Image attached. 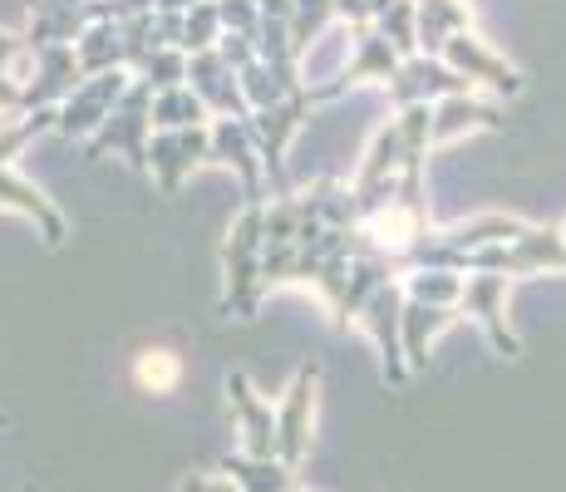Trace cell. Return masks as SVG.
Instances as JSON below:
<instances>
[{
    "mask_svg": "<svg viewBox=\"0 0 566 492\" xmlns=\"http://www.w3.org/2000/svg\"><path fill=\"white\" fill-rule=\"evenodd\" d=\"M198 163H212V124H192V128H154L148 138V168H154L163 192H178Z\"/></svg>",
    "mask_w": 566,
    "mask_h": 492,
    "instance_id": "obj_7",
    "label": "cell"
},
{
    "mask_svg": "<svg viewBox=\"0 0 566 492\" xmlns=\"http://www.w3.org/2000/svg\"><path fill=\"white\" fill-rule=\"evenodd\" d=\"M350 35H355V50L340 70L345 80H350V90L355 84H389L395 80L399 64H405V54L395 50V40H389L379 25H350Z\"/></svg>",
    "mask_w": 566,
    "mask_h": 492,
    "instance_id": "obj_15",
    "label": "cell"
},
{
    "mask_svg": "<svg viewBox=\"0 0 566 492\" xmlns=\"http://www.w3.org/2000/svg\"><path fill=\"white\" fill-rule=\"evenodd\" d=\"M315 399H321V365H301L296 379L286 385L276 404V458L286 468H296L311 458V439H315Z\"/></svg>",
    "mask_w": 566,
    "mask_h": 492,
    "instance_id": "obj_4",
    "label": "cell"
},
{
    "mask_svg": "<svg viewBox=\"0 0 566 492\" xmlns=\"http://www.w3.org/2000/svg\"><path fill=\"white\" fill-rule=\"evenodd\" d=\"M463 30H473L468 0H419V54H443V45Z\"/></svg>",
    "mask_w": 566,
    "mask_h": 492,
    "instance_id": "obj_20",
    "label": "cell"
},
{
    "mask_svg": "<svg viewBox=\"0 0 566 492\" xmlns=\"http://www.w3.org/2000/svg\"><path fill=\"white\" fill-rule=\"evenodd\" d=\"M207 118H212V108L202 104V94L192 84L154 94V128H192V124H207Z\"/></svg>",
    "mask_w": 566,
    "mask_h": 492,
    "instance_id": "obj_24",
    "label": "cell"
},
{
    "mask_svg": "<svg viewBox=\"0 0 566 492\" xmlns=\"http://www.w3.org/2000/svg\"><path fill=\"white\" fill-rule=\"evenodd\" d=\"M128 84H134V74H128V70L90 74V80H84L80 90H74L60 104V124H54V134H64V138H94L104 128V118L118 108V98L128 94Z\"/></svg>",
    "mask_w": 566,
    "mask_h": 492,
    "instance_id": "obj_6",
    "label": "cell"
},
{
    "mask_svg": "<svg viewBox=\"0 0 566 492\" xmlns=\"http://www.w3.org/2000/svg\"><path fill=\"white\" fill-rule=\"evenodd\" d=\"M222 35H227V25H222L217 0H198V6L188 10V20H182V50H188V54L217 50V40H222Z\"/></svg>",
    "mask_w": 566,
    "mask_h": 492,
    "instance_id": "obj_25",
    "label": "cell"
},
{
    "mask_svg": "<svg viewBox=\"0 0 566 492\" xmlns=\"http://www.w3.org/2000/svg\"><path fill=\"white\" fill-rule=\"evenodd\" d=\"M212 163H222V168H237L247 202H256V207L266 202V188H261V172H266V163H261L252 118H212Z\"/></svg>",
    "mask_w": 566,
    "mask_h": 492,
    "instance_id": "obj_12",
    "label": "cell"
},
{
    "mask_svg": "<svg viewBox=\"0 0 566 492\" xmlns=\"http://www.w3.org/2000/svg\"><path fill=\"white\" fill-rule=\"evenodd\" d=\"M217 468L242 492H291L296 488V468H286L281 458H252V453H242V448L227 453Z\"/></svg>",
    "mask_w": 566,
    "mask_h": 492,
    "instance_id": "obj_21",
    "label": "cell"
},
{
    "mask_svg": "<svg viewBox=\"0 0 566 492\" xmlns=\"http://www.w3.org/2000/svg\"><path fill=\"white\" fill-rule=\"evenodd\" d=\"M0 429H10V414H0Z\"/></svg>",
    "mask_w": 566,
    "mask_h": 492,
    "instance_id": "obj_35",
    "label": "cell"
},
{
    "mask_svg": "<svg viewBox=\"0 0 566 492\" xmlns=\"http://www.w3.org/2000/svg\"><path fill=\"white\" fill-rule=\"evenodd\" d=\"M154 84L148 80H134L128 94L118 98V108L104 118V128L90 138V158H104L108 148H118L138 172H148V134H154Z\"/></svg>",
    "mask_w": 566,
    "mask_h": 492,
    "instance_id": "obj_3",
    "label": "cell"
},
{
    "mask_svg": "<svg viewBox=\"0 0 566 492\" xmlns=\"http://www.w3.org/2000/svg\"><path fill=\"white\" fill-rule=\"evenodd\" d=\"M188 84L202 94V104L212 108L217 118H252V104H247V94H242V80H237V70L217 50L192 54Z\"/></svg>",
    "mask_w": 566,
    "mask_h": 492,
    "instance_id": "obj_14",
    "label": "cell"
},
{
    "mask_svg": "<svg viewBox=\"0 0 566 492\" xmlns=\"http://www.w3.org/2000/svg\"><path fill=\"white\" fill-rule=\"evenodd\" d=\"M20 54H30V40H20V35H0V70H6L10 60H20Z\"/></svg>",
    "mask_w": 566,
    "mask_h": 492,
    "instance_id": "obj_33",
    "label": "cell"
},
{
    "mask_svg": "<svg viewBox=\"0 0 566 492\" xmlns=\"http://www.w3.org/2000/svg\"><path fill=\"white\" fill-rule=\"evenodd\" d=\"M507 286L513 276H497V271H468V286H463V311L483 325L488 345L497 349L503 359H517L522 355V341L507 325Z\"/></svg>",
    "mask_w": 566,
    "mask_h": 492,
    "instance_id": "obj_9",
    "label": "cell"
},
{
    "mask_svg": "<svg viewBox=\"0 0 566 492\" xmlns=\"http://www.w3.org/2000/svg\"><path fill=\"white\" fill-rule=\"evenodd\" d=\"M182 375H188V359H182L178 345H144L134 355V365H128V379H134L144 394H154V399L178 389Z\"/></svg>",
    "mask_w": 566,
    "mask_h": 492,
    "instance_id": "obj_19",
    "label": "cell"
},
{
    "mask_svg": "<svg viewBox=\"0 0 566 492\" xmlns=\"http://www.w3.org/2000/svg\"><path fill=\"white\" fill-rule=\"evenodd\" d=\"M291 492H311V488H301V483H296V488H291Z\"/></svg>",
    "mask_w": 566,
    "mask_h": 492,
    "instance_id": "obj_36",
    "label": "cell"
},
{
    "mask_svg": "<svg viewBox=\"0 0 566 492\" xmlns=\"http://www.w3.org/2000/svg\"><path fill=\"white\" fill-rule=\"evenodd\" d=\"M389 6H395V0H335V10H340L350 25H375Z\"/></svg>",
    "mask_w": 566,
    "mask_h": 492,
    "instance_id": "obj_31",
    "label": "cell"
},
{
    "mask_svg": "<svg viewBox=\"0 0 566 492\" xmlns=\"http://www.w3.org/2000/svg\"><path fill=\"white\" fill-rule=\"evenodd\" d=\"M375 25L395 40V50L405 54V60H409V54H419V0H395V6H389Z\"/></svg>",
    "mask_w": 566,
    "mask_h": 492,
    "instance_id": "obj_27",
    "label": "cell"
},
{
    "mask_svg": "<svg viewBox=\"0 0 566 492\" xmlns=\"http://www.w3.org/2000/svg\"><path fill=\"white\" fill-rule=\"evenodd\" d=\"M335 15H340V10H335V0H296V15L286 20V25H291V45H296V54H306V50H311V40L321 35V30L331 25Z\"/></svg>",
    "mask_w": 566,
    "mask_h": 492,
    "instance_id": "obj_28",
    "label": "cell"
},
{
    "mask_svg": "<svg viewBox=\"0 0 566 492\" xmlns=\"http://www.w3.org/2000/svg\"><path fill=\"white\" fill-rule=\"evenodd\" d=\"M463 271H497V276H547L566 271V232L562 227H527L513 242H493L468 251Z\"/></svg>",
    "mask_w": 566,
    "mask_h": 492,
    "instance_id": "obj_2",
    "label": "cell"
},
{
    "mask_svg": "<svg viewBox=\"0 0 566 492\" xmlns=\"http://www.w3.org/2000/svg\"><path fill=\"white\" fill-rule=\"evenodd\" d=\"M35 54V84H25V114L35 108H60L64 98L84 84V64L74 45H40Z\"/></svg>",
    "mask_w": 566,
    "mask_h": 492,
    "instance_id": "obj_13",
    "label": "cell"
},
{
    "mask_svg": "<svg viewBox=\"0 0 566 492\" xmlns=\"http://www.w3.org/2000/svg\"><path fill=\"white\" fill-rule=\"evenodd\" d=\"M217 10H222V25L232 30V35H256L261 20H266L256 0H217Z\"/></svg>",
    "mask_w": 566,
    "mask_h": 492,
    "instance_id": "obj_29",
    "label": "cell"
},
{
    "mask_svg": "<svg viewBox=\"0 0 566 492\" xmlns=\"http://www.w3.org/2000/svg\"><path fill=\"white\" fill-rule=\"evenodd\" d=\"M188 64H192L188 50L163 45V50H154L144 64H138V80H148L158 94H163V90H178V84H188Z\"/></svg>",
    "mask_w": 566,
    "mask_h": 492,
    "instance_id": "obj_26",
    "label": "cell"
},
{
    "mask_svg": "<svg viewBox=\"0 0 566 492\" xmlns=\"http://www.w3.org/2000/svg\"><path fill=\"white\" fill-rule=\"evenodd\" d=\"M562 232H566V222H562Z\"/></svg>",
    "mask_w": 566,
    "mask_h": 492,
    "instance_id": "obj_38",
    "label": "cell"
},
{
    "mask_svg": "<svg viewBox=\"0 0 566 492\" xmlns=\"http://www.w3.org/2000/svg\"><path fill=\"white\" fill-rule=\"evenodd\" d=\"M478 128H503V108L478 94H449L433 104V144H453Z\"/></svg>",
    "mask_w": 566,
    "mask_h": 492,
    "instance_id": "obj_18",
    "label": "cell"
},
{
    "mask_svg": "<svg viewBox=\"0 0 566 492\" xmlns=\"http://www.w3.org/2000/svg\"><path fill=\"white\" fill-rule=\"evenodd\" d=\"M443 60L453 64V70L463 74L468 84H483V90H493L497 98H517L522 90H527V80H522L517 64H507L503 54H497L493 45H488L483 35H473V30H463V35H453L449 45H443Z\"/></svg>",
    "mask_w": 566,
    "mask_h": 492,
    "instance_id": "obj_8",
    "label": "cell"
},
{
    "mask_svg": "<svg viewBox=\"0 0 566 492\" xmlns=\"http://www.w3.org/2000/svg\"><path fill=\"white\" fill-rule=\"evenodd\" d=\"M74 50H80L84 80H90V74H104V70H128V45H124V25H118V20L90 25Z\"/></svg>",
    "mask_w": 566,
    "mask_h": 492,
    "instance_id": "obj_22",
    "label": "cell"
},
{
    "mask_svg": "<svg viewBox=\"0 0 566 492\" xmlns=\"http://www.w3.org/2000/svg\"><path fill=\"white\" fill-rule=\"evenodd\" d=\"M0 207H6V212L30 217V222L40 227V237H45L50 247H64V237H70V227H64L60 207H54L50 197L35 188V182H25L20 172H10V168H0Z\"/></svg>",
    "mask_w": 566,
    "mask_h": 492,
    "instance_id": "obj_16",
    "label": "cell"
},
{
    "mask_svg": "<svg viewBox=\"0 0 566 492\" xmlns=\"http://www.w3.org/2000/svg\"><path fill=\"white\" fill-rule=\"evenodd\" d=\"M261 257H266V202H247L242 217L232 222L222 247V266H227V295L222 311L237 315V321H256L261 291H266V276H261Z\"/></svg>",
    "mask_w": 566,
    "mask_h": 492,
    "instance_id": "obj_1",
    "label": "cell"
},
{
    "mask_svg": "<svg viewBox=\"0 0 566 492\" xmlns=\"http://www.w3.org/2000/svg\"><path fill=\"white\" fill-rule=\"evenodd\" d=\"M459 305H429V301H413L405 295V359H409V375H419L429 365V349L439 341L449 325H459Z\"/></svg>",
    "mask_w": 566,
    "mask_h": 492,
    "instance_id": "obj_17",
    "label": "cell"
},
{
    "mask_svg": "<svg viewBox=\"0 0 566 492\" xmlns=\"http://www.w3.org/2000/svg\"><path fill=\"white\" fill-rule=\"evenodd\" d=\"M385 90L395 98V108H409V104H439L449 94H473V84L443 54H409Z\"/></svg>",
    "mask_w": 566,
    "mask_h": 492,
    "instance_id": "obj_10",
    "label": "cell"
},
{
    "mask_svg": "<svg viewBox=\"0 0 566 492\" xmlns=\"http://www.w3.org/2000/svg\"><path fill=\"white\" fill-rule=\"evenodd\" d=\"M217 54H222V60L232 64L237 74H242L247 64H256V60H261V50H256V35H232V30H227L222 40H217Z\"/></svg>",
    "mask_w": 566,
    "mask_h": 492,
    "instance_id": "obj_30",
    "label": "cell"
},
{
    "mask_svg": "<svg viewBox=\"0 0 566 492\" xmlns=\"http://www.w3.org/2000/svg\"><path fill=\"white\" fill-rule=\"evenodd\" d=\"M222 389H227V409L237 419V433H242V453L276 458V409H271V399H261L242 369H232Z\"/></svg>",
    "mask_w": 566,
    "mask_h": 492,
    "instance_id": "obj_11",
    "label": "cell"
},
{
    "mask_svg": "<svg viewBox=\"0 0 566 492\" xmlns=\"http://www.w3.org/2000/svg\"><path fill=\"white\" fill-rule=\"evenodd\" d=\"M405 281V295H413V301H429V305H459L463 311V286H468V271L459 266H419L409 271Z\"/></svg>",
    "mask_w": 566,
    "mask_h": 492,
    "instance_id": "obj_23",
    "label": "cell"
},
{
    "mask_svg": "<svg viewBox=\"0 0 566 492\" xmlns=\"http://www.w3.org/2000/svg\"><path fill=\"white\" fill-rule=\"evenodd\" d=\"M360 331L379 349V375L385 385H405L409 359H405V281H389L375 291V301L360 311Z\"/></svg>",
    "mask_w": 566,
    "mask_h": 492,
    "instance_id": "obj_5",
    "label": "cell"
},
{
    "mask_svg": "<svg viewBox=\"0 0 566 492\" xmlns=\"http://www.w3.org/2000/svg\"><path fill=\"white\" fill-rule=\"evenodd\" d=\"M192 6H198V0H158V10H163V15H188Z\"/></svg>",
    "mask_w": 566,
    "mask_h": 492,
    "instance_id": "obj_34",
    "label": "cell"
},
{
    "mask_svg": "<svg viewBox=\"0 0 566 492\" xmlns=\"http://www.w3.org/2000/svg\"><path fill=\"white\" fill-rule=\"evenodd\" d=\"M178 492H242V488H237L232 478L217 468V473H192V478H182Z\"/></svg>",
    "mask_w": 566,
    "mask_h": 492,
    "instance_id": "obj_32",
    "label": "cell"
},
{
    "mask_svg": "<svg viewBox=\"0 0 566 492\" xmlns=\"http://www.w3.org/2000/svg\"><path fill=\"white\" fill-rule=\"evenodd\" d=\"M20 492H35V488H20Z\"/></svg>",
    "mask_w": 566,
    "mask_h": 492,
    "instance_id": "obj_37",
    "label": "cell"
}]
</instances>
